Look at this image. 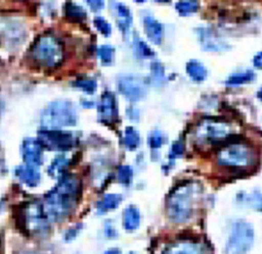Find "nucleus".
Returning <instances> with one entry per match:
<instances>
[{"label":"nucleus","instance_id":"f257e3e1","mask_svg":"<svg viewBox=\"0 0 262 254\" xmlns=\"http://www.w3.org/2000/svg\"><path fill=\"white\" fill-rule=\"evenodd\" d=\"M82 196V183L75 174H64L44 197V208L50 220L61 221L76 209Z\"/></svg>","mask_w":262,"mask_h":254},{"label":"nucleus","instance_id":"f03ea898","mask_svg":"<svg viewBox=\"0 0 262 254\" xmlns=\"http://www.w3.org/2000/svg\"><path fill=\"white\" fill-rule=\"evenodd\" d=\"M202 192L201 184L195 181L179 183L170 192L166 201L168 217L176 223L186 222L194 213Z\"/></svg>","mask_w":262,"mask_h":254},{"label":"nucleus","instance_id":"7ed1b4c3","mask_svg":"<svg viewBox=\"0 0 262 254\" xmlns=\"http://www.w3.org/2000/svg\"><path fill=\"white\" fill-rule=\"evenodd\" d=\"M255 160L256 154L254 149L242 141L228 142L217 153L218 165L233 171L249 169L254 165Z\"/></svg>","mask_w":262,"mask_h":254},{"label":"nucleus","instance_id":"20e7f679","mask_svg":"<svg viewBox=\"0 0 262 254\" xmlns=\"http://www.w3.org/2000/svg\"><path fill=\"white\" fill-rule=\"evenodd\" d=\"M49 217L44 205L36 200L25 202L18 209L17 222L20 228L31 236H42L49 230Z\"/></svg>","mask_w":262,"mask_h":254},{"label":"nucleus","instance_id":"39448f33","mask_svg":"<svg viewBox=\"0 0 262 254\" xmlns=\"http://www.w3.org/2000/svg\"><path fill=\"white\" fill-rule=\"evenodd\" d=\"M78 114L75 106L69 100H55L49 103L40 116L44 129H57L73 126L77 123Z\"/></svg>","mask_w":262,"mask_h":254},{"label":"nucleus","instance_id":"423d86ee","mask_svg":"<svg viewBox=\"0 0 262 254\" xmlns=\"http://www.w3.org/2000/svg\"><path fill=\"white\" fill-rule=\"evenodd\" d=\"M32 57L43 67H56L63 59V47L60 41L54 36L43 35L34 43Z\"/></svg>","mask_w":262,"mask_h":254},{"label":"nucleus","instance_id":"0eeeda50","mask_svg":"<svg viewBox=\"0 0 262 254\" xmlns=\"http://www.w3.org/2000/svg\"><path fill=\"white\" fill-rule=\"evenodd\" d=\"M234 132L232 123L220 118H205L194 129V139L200 145H214L228 139Z\"/></svg>","mask_w":262,"mask_h":254},{"label":"nucleus","instance_id":"6e6552de","mask_svg":"<svg viewBox=\"0 0 262 254\" xmlns=\"http://www.w3.org/2000/svg\"><path fill=\"white\" fill-rule=\"evenodd\" d=\"M254 243V228L252 224L244 219L233 222L228 236L225 253L226 254H247Z\"/></svg>","mask_w":262,"mask_h":254},{"label":"nucleus","instance_id":"1a4fd4ad","mask_svg":"<svg viewBox=\"0 0 262 254\" xmlns=\"http://www.w3.org/2000/svg\"><path fill=\"white\" fill-rule=\"evenodd\" d=\"M38 141L43 148L53 151H69L76 145L75 136L68 131L44 129L38 133Z\"/></svg>","mask_w":262,"mask_h":254},{"label":"nucleus","instance_id":"9d476101","mask_svg":"<svg viewBox=\"0 0 262 254\" xmlns=\"http://www.w3.org/2000/svg\"><path fill=\"white\" fill-rule=\"evenodd\" d=\"M119 92L129 101H138L146 94V88L143 81L134 74L120 75L117 81Z\"/></svg>","mask_w":262,"mask_h":254},{"label":"nucleus","instance_id":"9b49d317","mask_svg":"<svg viewBox=\"0 0 262 254\" xmlns=\"http://www.w3.org/2000/svg\"><path fill=\"white\" fill-rule=\"evenodd\" d=\"M21 155L24 163L38 167L43 164V147L38 139H25L21 146Z\"/></svg>","mask_w":262,"mask_h":254},{"label":"nucleus","instance_id":"f8f14e48","mask_svg":"<svg viewBox=\"0 0 262 254\" xmlns=\"http://www.w3.org/2000/svg\"><path fill=\"white\" fill-rule=\"evenodd\" d=\"M196 36L201 46L206 51L220 52L229 49V45L208 28L196 29Z\"/></svg>","mask_w":262,"mask_h":254},{"label":"nucleus","instance_id":"ddd939ff","mask_svg":"<svg viewBox=\"0 0 262 254\" xmlns=\"http://www.w3.org/2000/svg\"><path fill=\"white\" fill-rule=\"evenodd\" d=\"M98 116L100 121L106 124H111L116 121L118 116V110L116 99L112 92L105 91L101 95L98 104Z\"/></svg>","mask_w":262,"mask_h":254},{"label":"nucleus","instance_id":"4468645a","mask_svg":"<svg viewBox=\"0 0 262 254\" xmlns=\"http://www.w3.org/2000/svg\"><path fill=\"white\" fill-rule=\"evenodd\" d=\"M162 254H207L206 247L196 241L179 240L169 244Z\"/></svg>","mask_w":262,"mask_h":254},{"label":"nucleus","instance_id":"2eb2a0df","mask_svg":"<svg viewBox=\"0 0 262 254\" xmlns=\"http://www.w3.org/2000/svg\"><path fill=\"white\" fill-rule=\"evenodd\" d=\"M14 175L23 185L29 188H35L41 182V173L39 167L27 163L16 166L14 169Z\"/></svg>","mask_w":262,"mask_h":254},{"label":"nucleus","instance_id":"dca6fc26","mask_svg":"<svg viewBox=\"0 0 262 254\" xmlns=\"http://www.w3.org/2000/svg\"><path fill=\"white\" fill-rule=\"evenodd\" d=\"M143 29L147 39L155 45H159L163 40V26L154 16L146 15L143 18Z\"/></svg>","mask_w":262,"mask_h":254},{"label":"nucleus","instance_id":"f3484780","mask_svg":"<svg viewBox=\"0 0 262 254\" xmlns=\"http://www.w3.org/2000/svg\"><path fill=\"white\" fill-rule=\"evenodd\" d=\"M70 166V159L63 155V154H59L57 156H55L50 164L47 167V172L48 175H50L52 179H56L59 180L60 177H62L64 174H67V170Z\"/></svg>","mask_w":262,"mask_h":254},{"label":"nucleus","instance_id":"a211bd4d","mask_svg":"<svg viewBox=\"0 0 262 254\" xmlns=\"http://www.w3.org/2000/svg\"><path fill=\"white\" fill-rule=\"evenodd\" d=\"M123 226L127 232H134L140 225V212L135 205H128L123 212Z\"/></svg>","mask_w":262,"mask_h":254},{"label":"nucleus","instance_id":"6ab92c4d","mask_svg":"<svg viewBox=\"0 0 262 254\" xmlns=\"http://www.w3.org/2000/svg\"><path fill=\"white\" fill-rule=\"evenodd\" d=\"M123 198L120 194L108 193L105 194L96 204V210L99 214H104L108 211L115 210L122 202Z\"/></svg>","mask_w":262,"mask_h":254},{"label":"nucleus","instance_id":"aec40b11","mask_svg":"<svg viewBox=\"0 0 262 254\" xmlns=\"http://www.w3.org/2000/svg\"><path fill=\"white\" fill-rule=\"evenodd\" d=\"M117 24L123 33H127L132 24V15L130 9L123 3L116 4Z\"/></svg>","mask_w":262,"mask_h":254},{"label":"nucleus","instance_id":"412c9836","mask_svg":"<svg viewBox=\"0 0 262 254\" xmlns=\"http://www.w3.org/2000/svg\"><path fill=\"white\" fill-rule=\"evenodd\" d=\"M185 70L189 79L194 83H202L207 78L208 71L203 63L198 60H190L186 63Z\"/></svg>","mask_w":262,"mask_h":254},{"label":"nucleus","instance_id":"4be33fe9","mask_svg":"<svg viewBox=\"0 0 262 254\" xmlns=\"http://www.w3.org/2000/svg\"><path fill=\"white\" fill-rule=\"evenodd\" d=\"M255 79V73L252 70L238 71L230 74L226 80V85L228 86H241L251 83Z\"/></svg>","mask_w":262,"mask_h":254},{"label":"nucleus","instance_id":"5701e85b","mask_svg":"<svg viewBox=\"0 0 262 254\" xmlns=\"http://www.w3.org/2000/svg\"><path fill=\"white\" fill-rule=\"evenodd\" d=\"M63 11L66 16L72 20H83L86 17L85 10L73 1L66 2Z\"/></svg>","mask_w":262,"mask_h":254},{"label":"nucleus","instance_id":"b1692460","mask_svg":"<svg viewBox=\"0 0 262 254\" xmlns=\"http://www.w3.org/2000/svg\"><path fill=\"white\" fill-rule=\"evenodd\" d=\"M124 144L126 148L133 151L138 148L140 144V136L133 126H127L124 132Z\"/></svg>","mask_w":262,"mask_h":254},{"label":"nucleus","instance_id":"393cba45","mask_svg":"<svg viewBox=\"0 0 262 254\" xmlns=\"http://www.w3.org/2000/svg\"><path fill=\"white\" fill-rule=\"evenodd\" d=\"M175 9L181 16H187L199 9L198 0H179L175 4Z\"/></svg>","mask_w":262,"mask_h":254},{"label":"nucleus","instance_id":"a878e982","mask_svg":"<svg viewBox=\"0 0 262 254\" xmlns=\"http://www.w3.org/2000/svg\"><path fill=\"white\" fill-rule=\"evenodd\" d=\"M133 47H134V52H135V54L138 58L147 59V58H150L155 55L151 48L139 38L134 39Z\"/></svg>","mask_w":262,"mask_h":254},{"label":"nucleus","instance_id":"bb28decb","mask_svg":"<svg viewBox=\"0 0 262 254\" xmlns=\"http://www.w3.org/2000/svg\"><path fill=\"white\" fill-rule=\"evenodd\" d=\"M74 86L87 94H93L96 91L97 83L95 80H93L91 78L84 77V78H80V79L76 80V82L74 83Z\"/></svg>","mask_w":262,"mask_h":254},{"label":"nucleus","instance_id":"cd10ccee","mask_svg":"<svg viewBox=\"0 0 262 254\" xmlns=\"http://www.w3.org/2000/svg\"><path fill=\"white\" fill-rule=\"evenodd\" d=\"M150 75L152 79V83L156 86H161L166 78H165V70L163 65L160 62H152L150 65Z\"/></svg>","mask_w":262,"mask_h":254},{"label":"nucleus","instance_id":"c85d7f7f","mask_svg":"<svg viewBox=\"0 0 262 254\" xmlns=\"http://www.w3.org/2000/svg\"><path fill=\"white\" fill-rule=\"evenodd\" d=\"M117 179L120 184L124 186H129L133 179V169L131 166L123 164L118 167L117 171Z\"/></svg>","mask_w":262,"mask_h":254},{"label":"nucleus","instance_id":"c756f323","mask_svg":"<svg viewBox=\"0 0 262 254\" xmlns=\"http://www.w3.org/2000/svg\"><path fill=\"white\" fill-rule=\"evenodd\" d=\"M97 54L102 64L110 65L115 57V49L110 45H102L98 48Z\"/></svg>","mask_w":262,"mask_h":254},{"label":"nucleus","instance_id":"7c9ffc66","mask_svg":"<svg viewBox=\"0 0 262 254\" xmlns=\"http://www.w3.org/2000/svg\"><path fill=\"white\" fill-rule=\"evenodd\" d=\"M93 23L94 27L96 28V30L103 35L104 37H108L112 33V27L111 24L101 16H95L93 19Z\"/></svg>","mask_w":262,"mask_h":254},{"label":"nucleus","instance_id":"2f4dec72","mask_svg":"<svg viewBox=\"0 0 262 254\" xmlns=\"http://www.w3.org/2000/svg\"><path fill=\"white\" fill-rule=\"evenodd\" d=\"M247 202L250 204V206L257 210L262 212V193L259 191H254L248 198Z\"/></svg>","mask_w":262,"mask_h":254},{"label":"nucleus","instance_id":"473e14b6","mask_svg":"<svg viewBox=\"0 0 262 254\" xmlns=\"http://www.w3.org/2000/svg\"><path fill=\"white\" fill-rule=\"evenodd\" d=\"M147 142L151 149H159L164 143V137L160 131H154L149 134Z\"/></svg>","mask_w":262,"mask_h":254},{"label":"nucleus","instance_id":"72a5a7b5","mask_svg":"<svg viewBox=\"0 0 262 254\" xmlns=\"http://www.w3.org/2000/svg\"><path fill=\"white\" fill-rule=\"evenodd\" d=\"M83 228V224L82 223H76L75 225L69 227L64 233H63V241L66 243H70L72 241H74L78 235L80 234V232Z\"/></svg>","mask_w":262,"mask_h":254},{"label":"nucleus","instance_id":"f704fd0d","mask_svg":"<svg viewBox=\"0 0 262 254\" xmlns=\"http://www.w3.org/2000/svg\"><path fill=\"white\" fill-rule=\"evenodd\" d=\"M104 235L105 237L110 238V239H114L118 236V233L116 231V228L114 227L113 223L111 221H105L104 224Z\"/></svg>","mask_w":262,"mask_h":254},{"label":"nucleus","instance_id":"c9c22d12","mask_svg":"<svg viewBox=\"0 0 262 254\" xmlns=\"http://www.w3.org/2000/svg\"><path fill=\"white\" fill-rule=\"evenodd\" d=\"M92 11H99L104 7V0H86Z\"/></svg>","mask_w":262,"mask_h":254},{"label":"nucleus","instance_id":"e433bc0d","mask_svg":"<svg viewBox=\"0 0 262 254\" xmlns=\"http://www.w3.org/2000/svg\"><path fill=\"white\" fill-rule=\"evenodd\" d=\"M183 144L180 142V141H177V142H175L174 144H173V146H172V148H171V154L173 155V156H180V155H182V153H183Z\"/></svg>","mask_w":262,"mask_h":254},{"label":"nucleus","instance_id":"4c0bfd02","mask_svg":"<svg viewBox=\"0 0 262 254\" xmlns=\"http://www.w3.org/2000/svg\"><path fill=\"white\" fill-rule=\"evenodd\" d=\"M253 64L256 68L262 69V51L257 53L253 58Z\"/></svg>","mask_w":262,"mask_h":254},{"label":"nucleus","instance_id":"58836bf2","mask_svg":"<svg viewBox=\"0 0 262 254\" xmlns=\"http://www.w3.org/2000/svg\"><path fill=\"white\" fill-rule=\"evenodd\" d=\"M102 254H121V250L119 248H110L105 250Z\"/></svg>","mask_w":262,"mask_h":254},{"label":"nucleus","instance_id":"ea45409f","mask_svg":"<svg viewBox=\"0 0 262 254\" xmlns=\"http://www.w3.org/2000/svg\"><path fill=\"white\" fill-rule=\"evenodd\" d=\"M257 96H258V98L262 101V88L260 89V91L258 92V94H257Z\"/></svg>","mask_w":262,"mask_h":254},{"label":"nucleus","instance_id":"a19ab883","mask_svg":"<svg viewBox=\"0 0 262 254\" xmlns=\"http://www.w3.org/2000/svg\"><path fill=\"white\" fill-rule=\"evenodd\" d=\"M135 2H137V3H142V2H145L146 0H134Z\"/></svg>","mask_w":262,"mask_h":254},{"label":"nucleus","instance_id":"79ce46f5","mask_svg":"<svg viewBox=\"0 0 262 254\" xmlns=\"http://www.w3.org/2000/svg\"><path fill=\"white\" fill-rule=\"evenodd\" d=\"M129 254H135V253H133V252H130V253H129Z\"/></svg>","mask_w":262,"mask_h":254},{"label":"nucleus","instance_id":"37998d69","mask_svg":"<svg viewBox=\"0 0 262 254\" xmlns=\"http://www.w3.org/2000/svg\"><path fill=\"white\" fill-rule=\"evenodd\" d=\"M27 254H35V253H27Z\"/></svg>","mask_w":262,"mask_h":254}]
</instances>
